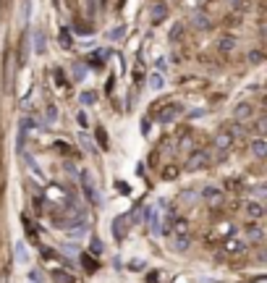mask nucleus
<instances>
[{
  "instance_id": "1",
  "label": "nucleus",
  "mask_w": 267,
  "mask_h": 283,
  "mask_svg": "<svg viewBox=\"0 0 267 283\" xmlns=\"http://www.w3.org/2000/svg\"><path fill=\"white\" fill-rule=\"evenodd\" d=\"M79 184H81V191H84V197H87L89 202H92V204H102V194H100V189H97L92 173L84 171L81 176H79Z\"/></svg>"
},
{
  "instance_id": "2",
  "label": "nucleus",
  "mask_w": 267,
  "mask_h": 283,
  "mask_svg": "<svg viewBox=\"0 0 267 283\" xmlns=\"http://www.w3.org/2000/svg\"><path fill=\"white\" fill-rule=\"evenodd\" d=\"M210 163H212L210 150H194L191 155H188V160H186V171H188V173H197V171H202V168H207Z\"/></svg>"
},
{
  "instance_id": "3",
  "label": "nucleus",
  "mask_w": 267,
  "mask_h": 283,
  "mask_svg": "<svg viewBox=\"0 0 267 283\" xmlns=\"http://www.w3.org/2000/svg\"><path fill=\"white\" fill-rule=\"evenodd\" d=\"M233 142H236V134L228 131V128H223V131L215 134L212 144H215V150H218V152H228V150L233 147Z\"/></svg>"
},
{
  "instance_id": "4",
  "label": "nucleus",
  "mask_w": 267,
  "mask_h": 283,
  "mask_svg": "<svg viewBox=\"0 0 267 283\" xmlns=\"http://www.w3.org/2000/svg\"><path fill=\"white\" fill-rule=\"evenodd\" d=\"M178 113H184V108H181L178 102H171V105L160 108V113H157V121H160V124H173V121L178 118Z\"/></svg>"
},
{
  "instance_id": "5",
  "label": "nucleus",
  "mask_w": 267,
  "mask_h": 283,
  "mask_svg": "<svg viewBox=\"0 0 267 283\" xmlns=\"http://www.w3.org/2000/svg\"><path fill=\"white\" fill-rule=\"evenodd\" d=\"M251 118H254V105L251 102H241V105L233 108V121H236V124H249Z\"/></svg>"
},
{
  "instance_id": "6",
  "label": "nucleus",
  "mask_w": 267,
  "mask_h": 283,
  "mask_svg": "<svg viewBox=\"0 0 267 283\" xmlns=\"http://www.w3.org/2000/svg\"><path fill=\"white\" fill-rule=\"evenodd\" d=\"M223 191L220 189H215V186H204V189H202V199H204V202H210V204H220L223 202Z\"/></svg>"
},
{
  "instance_id": "7",
  "label": "nucleus",
  "mask_w": 267,
  "mask_h": 283,
  "mask_svg": "<svg viewBox=\"0 0 267 283\" xmlns=\"http://www.w3.org/2000/svg\"><path fill=\"white\" fill-rule=\"evenodd\" d=\"M244 215L249 218V220H259V218L265 215V207L259 202H246L244 204Z\"/></svg>"
},
{
  "instance_id": "8",
  "label": "nucleus",
  "mask_w": 267,
  "mask_h": 283,
  "mask_svg": "<svg viewBox=\"0 0 267 283\" xmlns=\"http://www.w3.org/2000/svg\"><path fill=\"white\" fill-rule=\"evenodd\" d=\"M31 45H34V53L42 55L45 50H47V40H45V31L42 29H34V34H31Z\"/></svg>"
},
{
  "instance_id": "9",
  "label": "nucleus",
  "mask_w": 267,
  "mask_h": 283,
  "mask_svg": "<svg viewBox=\"0 0 267 283\" xmlns=\"http://www.w3.org/2000/svg\"><path fill=\"white\" fill-rule=\"evenodd\" d=\"M126 231H128V218L123 215V218H115V223H113V236L115 239H126Z\"/></svg>"
},
{
  "instance_id": "10",
  "label": "nucleus",
  "mask_w": 267,
  "mask_h": 283,
  "mask_svg": "<svg viewBox=\"0 0 267 283\" xmlns=\"http://www.w3.org/2000/svg\"><path fill=\"white\" fill-rule=\"evenodd\" d=\"M244 247H246V241L244 239H225V252L228 254H238V252H244Z\"/></svg>"
},
{
  "instance_id": "11",
  "label": "nucleus",
  "mask_w": 267,
  "mask_h": 283,
  "mask_svg": "<svg viewBox=\"0 0 267 283\" xmlns=\"http://www.w3.org/2000/svg\"><path fill=\"white\" fill-rule=\"evenodd\" d=\"M251 155L254 157H265L267 155V142L262 137H257V139L251 142Z\"/></svg>"
},
{
  "instance_id": "12",
  "label": "nucleus",
  "mask_w": 267,
  "mask_h": 283,
  "mask_svg": "<svg viewBox=\"0 0 267 283\" xmlns=\"http://www.w3.org/2000/svg\"><path fill=\"white\" fill-rule=\"evenodd\" d=\"M14 252H16V262H18V265H27V262H29V254H27V244H24V241H16Z\"/></svg>"
},
{
  "instance_id": "13",
  "label": "nucleus",
  "mask_w": 267,
  "mask_h": 283,
  "mask_svg": "<svg viewBox=\"0 0 267 283\" xmlns=\"http://www.w3.org/2000/svg\"><path fill=\"white\" fill-rule=\"evenodd\" d=\"M11 76H14V58H5V92H11L14 84H11Z\"/></svg>"
},
{
  "instance_id": "14",
  "label": "nucleus",
  "mask_w": 267,
  "mask_h": 283,
  "mask_svg": "<svg viewBox=\"0 0 267 283\" xmlns=\"http://www.w3.org/2000/svg\"><path fill=\"white\" fill-rule=\"evenodd\" d=\"M246 236H249L251 241H262V236H265V231L257 226V223H249V226H246Z\"/></svg>"
},
{
  "instance_id": "15",
  "label": "nucleus",
  "mask_w": 267,
  "mask_h": 283,
  "mask_svg": "<svg viewBox=\"0 0 267 283\" xmlns=\"http://www.w3.org/2000/svg\"><path fill=\"white\" fill-rule=\"evenodd\" d=\"M233 47H236V40H233V37H223V40L218 42V50H220V53H231Z\"/></svg>"
},
{
  "instance_id": "16",
  "label": "nucleus",
  "mask_w": 267,
  "mask_h": 283,
  "mask_svg": "<svg viewBox=\"0 0 267 283\" xmlns=\"http://www.w3.org/2000/svg\"><path fill=\"white\" fill-rule=\"evenodd\" d=\"M165 14H168V11H165V5H162V3H155L152 5V21L155 24H157L160 18H165Z\"/></svg>"
},
{
  "instance_id": "17",
  "label": "nucleus",
  "mask_w": 267,
  "mask_h": 283,
  "mask_svg": "<svg viewBox=\"0 0 267 283\" xmlns=\"http://www.w3.org/2000/svg\"><path fill=\"white\" fill-rule=\"evenodd\" d=\"M194 27H199V29H210L212 24H210V18H207V16H202V14H194Z\"/></svg>"
},
{
  "instance_id": "18",
  "label": "nucleus",
  "mask_w": 267,
  "mask_h": 283,
  "mask_svg": "<svg viewBox=\"0 0 267 283\" xmlns=\"http://www.w3.org/2000/svg\"><path fill=\"white\" fill-rule=\"evenodd\" d=\"M178 176V168H175V165H165V168H162V178H175Z\"/></svg>"
},
{
  "instance_id": "19",
  "label": "nucleus",
  "mask_w": 267,
  "mask_h": 283,
  "mask_svg": "<svg viewBox=\"0 0 267 283\" xmlns=\"http://www.w3.org/2000/svg\"><path fill=\"white\" fill-rule=\"evenodd\" d=\"M74 79L84 81V79H87V68H84V66H74Z\"/></svg>"
},
{
  "instance_id": "20",
  "label": "nucleus",
  "mask_w": 267,
  "mask_h": 283,
  "mask_svg": "<svg viewBox=\"0 0 267 283\" xmlns=\"http://www.w3.org/2000/svg\"><path fill=\"white\" fill-rule=\"evenodd\" d=\"M149 87H152V89H160V87H162V76H160V74H152V79H149Z\"/></svg>"
},
{
  "instance_id": "21",
  "label": "nucleus",
  "mask_w": 267,
  "mask_h": 283,
  "mask_svg": "<svg viewBox=\"0 0 267 283\" xmlns=\"http://www.w3.org/2000/svg\"><path fill=\"white\" fill-rule=\"evenodd\" d=\"M61 45H63V47H66V50L71 47V37H68V31H66V29L61 31Z\"/></svg>"
},
{
  "instance_id": "22",
  "label": "nucleus",
  "mask_w": 267,
  "mask_h": 283,
  "mask_svg": "<svg viewBox=\"0 0 267 283\" xmlns=\"http://www.w3.org/2000/svg\"><path fill=\"white\" fill-rule=\"evenodd\" d=\"M265 128H267V121H265V118H259V121H257V126H254V131H257L259 137H262V131H265Z\"/></svg>"
},
{
  "instance_id": "23",
  "label": "nucleus",
  "mask_w": 267,
  "mask_h": 283,
  "mask_svg": "<svg viewBox=\"0 0 267 283\" xmlns=\"http://www.w3.org/2000/svg\"><path fill=\"white\" fill-rule=\"evenodd\" d=\"M81 102H87V105H92V102H94V94H92V92H84V94H81Z\"/></svg>"
},
{
  "instance_id": "24",
  "label": "nucleus",
  "mask_w": 267,
  "mask_h": 283,
  "mask_svg": "<svg viewBox=\"0 0 267 283\" xmlns=\"http://www.w3.org/2000/svg\"><path fill=\"white\" fill-rule=\"evenodd\" d=\"M55 281H63V283H71L74 278H71V275H66V273H55Z\"/></svg>"
},
{
  "instance_id": "25",
  "label": "nucleus",
  "mask_w": 267,
  "mask_h": 283,
  "mask_svg": "<svg viewBox=\"0 0 267 283\" xmlns=\"http://www.w3.org/2000/svg\"><path fill=\"white\" fill-rule=\"evenodd\" d=\"M92 252H94V254H102V244L97 241V239L92 241Z\"/></svg>"
},
{
  "instance_id": "26",
  "label": "nucleus",
  "mask_w": 267,
  "mask_h": 283,
  "mask_svg": "<svg viewBox=\"0 0 267 283\" xmlns=\"http://www.w3.org/2000/svg\"><path fill=\"white\" fill-rule=\"evenodd\" d=\"M110 37H113V40H118V37H123V27H115V31H110Z\"/></svg>"
},
{
  "instance_id": "27",
  "label": "nucleus",
  "mask_w": 267,
  "mask_h": 283,
  "mask_svg": "<svg viewBox=\"0 0 267 283\" xmlns=\"http://www.w3.org/2000/svg\"><path fill=\"white\" fill-rule=\"evenodd\" d=\"M238 186H241V181H238V178H233V181H228V189H238Z\"/></svg>"
},
{
  "instance_id": "28",
  "label": "nucleus",
  "mask_w": 267,
  "mask_h": 283,
  "mask_svg": "<svg viewBox=\"0 0 267 283\" xmlns=\"http://www.w3.org/2000/svg\"><path fill=\"white\" fill-rule=\"evenodd\" d=\"M76 121H79L81 126H87V115H84V113H79V115H76Z\"/></svg>"
},
{
  "instance_id": "29",
  "label": "nucleus",
  "mask_w": 267,
  "mask_h": 283,
  "mask_svg": "<svg viewBox=\"0 0 267 283\" xmlns=\"http://www.w3.org/2000/svg\"><path fill=\"white\" fill-rule=\"evenodd\" d=\"M225 3H228V5H233V8H236V5L241 3V0H225Z\"/></svg>"
},
{
  "instance_id": "30",
  "label": "nucleus",
  "mask_w": 267,
  "mask_h": 283,
  "mask_svg": "<svg viewBox=\"0 0 267 283\" xmlns=\"http://www.w3.org/2000/svg\"><path fill=\"white\" fill-rule=\"evenodd\" d=\"M191 3H194V5H199V3H202V0H191Z\"/></svg>"
}]
</instances>
